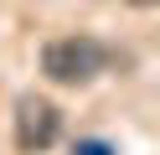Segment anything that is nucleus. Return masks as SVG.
I'll return each mask as SVG.
<instances>
[{
  "mask_svg": "<svg viewBox=\"0 0 160 155\" xmlns=\"http://www.w3.org/2000/svg\"><path fill=\"white\" fill-rule=\"evenodd\" d=\"M108 67V47L98 36H57L42 47V72L62 88H83Z\"/></svg>",
  "mask_w": 160,
  "mask_h": 155,
  "instance_id": "1",
  "label": "nucleus"
},
{
  "mask_svg": "<svg viewBox=\"0 0 160 155\" xmlns=\"http://www.w3.org/2000/svg\"><path fill=\"white\" fill-rule=\"evenodd\" d=\"M11 119H16V150H21V155L52 150L57 134H62V109H57L52 98H42V93H21Z\"/></svg>",
  "mask_w": 160,
  "mask_h": 155,
  "instance_id": "2",
  "label": "nucleus"
},
{
  "mask_svg": "<svg viewBox=\"0 0 160 155\" xmlns=\"http://www.w3.org/2000/svg\"><path fill=\"white\" fill-rule=\"evenodd\" d=\"M72 155H114V150H108L103 140H78V145H72Z\"/></svg>",
  "mask_w": 160,
  "mask_h": 155,
  "instance_id": "3",
  "label": "nucleus"
},
{
  "mask_svg": "<svg viewBox=\"0 0 160 155\" xmlns=\"http://www.w3.org/2000/svg\"><path fill=\"white\" fill-rule=\"evenodd\" d=\"M129 5H160V0H129Z\"/></svg>",
  "mask_w": 160,
  "mask_h": 155,
  "instance_id": "4",
  "label": "nucleus"
}]
</instances>
